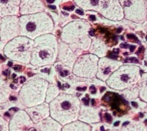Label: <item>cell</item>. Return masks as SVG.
I'll list each match as a JSON object with an SVG mask.
<instances>
[{"label":"cell","mask_w":147,"mask_h":131,"mask_svg":"<svg viewBox=\"0 0 147 131\" xmlns=\"http://www.w3.org/2000/svg\"><path fill=\"white\" fill-rule=\"evenodd\" d=\"M91 25L85 20H74L63 27L61 40L80 56L88 52L91 44L90 32Z\"/></svg>","instance_id":"1"},{"label":"cell","mask_w":147,"mask_h":131,"mask_svg":"<svg viewBox=\"0 0 147 131\" xmlns=\"http://www.w3.org/2000/svg\"><path fill=\"white\" fill-rule=\"evenodd\" d=\"M49 105L51 117L63 126L78 120L81 101L75 94L61 92Z\"/></svg>","instance_id":"2"},{"label":"cell","mask_w":147,"mask_h":131,"mask_svg":"<svg viewBox=\"0 0 147 131\" xmlns=\"http://www.w3.org/2000/svg\"><path fill=\"white\" fill-rule=\"evenodd\" d=\"M58 55V40L53 33L40 35L34 40L30 65L38 68L55 64Z\"/></svg>","instance_id":"3"},{"label":"cell","mask_w":147,"mask_h":131,"mask_svg":"<svg viewBox=\"0 0 147 131\" xmlns=\"http://www.w3.org/2000/svg\"><path fill=\"white\" fill-rule=\"evenodd\" d=\"M20 35L35 40L46 34L53 33L55 22L47 12L19 16Z\"/></svg>","instance_id":"4"},{"label":"cell","mask_w":147,"mask_h":131,"mask_svg":"<svg viewBox=\"0 0 147 131\" xmlns=\"http://www.w3.org/2000/svg\"><path fill=\"white\" fill-rule=\"evenodd\" d=\"M49 84L47 80L39 75L31 77L24 82L19 89L17 102L24 108L44 103Z\"/></svg>","instance_id":"5"},{"label":"cell","mask_w":147,"mask_h":131,"mask_svg":"<svg viewBox=\"0 0 147 131\" xmlns=\"http://www.w3.org/2000/svg\"><path fill=\"white\" fill-rule=\"evenodd\" d=\"M84 11H94L113 22L124 19V12L119 0H73Z\"/></svg>","instance_id":"6"},{"label":"cell","mask_w":147,"mask_h":131,"mask_svg":"<svg viewBox=\"0 0 147 131\" xmlns=\"http://www.w3.org/2000/svg\"><path fill=\"white\" fill-rule=\"evenodd\" d=\"M141 74V69L139 66L132 63L122 64L108 77L105 84L115 91H124L137 86Z\"/></svg>","instance_id":"7"},{"label":"cell","mask_w":147,"mask_h":131,"mask_svg":"<svg viewBox=\"0 0 147 131\" xmlns=\"http://www.w3.org/2000/svg\"><path fill=\"white\" fill-rule=\"evenodd\" d=\"M34 40L19 35L5 44L3 55L11 61L29 65Z\"/></svg>","instance_id":"8"},{"label":"cell","mask_w":147,"mask_h":131,"mask_svg":"<svg viewBox=\"0 0 147 131\" xmlns=\"http://www.w3.org/2000/svg\"><path fill=\"white\" fill-rule=\"evenodd\" d=\"M99 58L91 53H85L78 56L72 69V73L77 77L94 79L96 77Z\"/></svg>","instance_id":"9"},{"label":"cell","mask_w":147,"mask_h":131,"mask_svg":"<svg viewBox=\"0 0 147 131\" xmlns=\"http://www.w3.org/2000/svg\"><path fill=\"white\" fill-rule=\"evenodd\" d=\"M124 12V19L133 23L144 24L147 22L146 0H119Z\"/></svg>","instance_id":"10"},{"label":"cell","mask_w":147,"mask_h":131,"mask_svg":"<svg viewBox=\"0 0 147 131\" xmlns=\"http://www.w3.org/2000/svg\"><path fill=\"white\" fill-rule=\"evenodd\" d=\"M20 35L19 16H10L1 19L0 23V41L7 44L17 36Z\"/></svg>","instance_id":"11"},{"label":"cell","mask_w":147,"mask_h":131,"mask_svg":"<svg viewBox=\"0 0 147 131\" xmlns=\"http://www.w3.org/2000/svg\"><path fill=\"white\" fill-rule=\"evenodd\" d=\"M122 64L123 63L118 60L109 58L107 57H101L98 62V69L96 77L99 80L105 82L108 77L116 69H119Z\"/></svg>","instance_id":"12"},{"label":"cell","mask_w":147,"mask_h":131,"mask_svg":"<svg viewBox=\"0 0 147 131\" xmlns=\"http://www.w3.org/2000/svg\"><path fill=\"white\" fill-rule=\"evenodd\" d=\"M81 101V100H80ZM102 108L94 105L86 104L85 102L81 101L80 111L79 113L78 120L89 124H96L102 122L101 118Z\"/></svg>","instance_id":"13"},{"label":"cell","mask_w":147,"mask_h":131,"mask_svg":"<svg viewBox=\"0 0 147 131\" xmlns=\"http://www.w3.org/2000/svg\"><path fill=\"white\" fill-rule=\"evenodd\" d=\"M35 123L31 120L24 109L18 110L14 113L9 121L10 131H24Z\"/></svg>","instance_id":"14"},{"label":"cell","mask_w":147,"mask_h":131,"mask_svg":"<svg viewBox=\"0 0 147 131\" xmlns=\"http://www.w3.org/2000/svg\"><path fill=\"white\" fill-rule=\"evenodd\" d=\"M78 56L74 54L69 46L62 41H58V55L57 61L63 66L72 71L74 63Z\"/></svg>","instance_id":"15"},{"label":"cell","mask_w":147,"mask_h":131,"mask_svg":"<svg viewBox=\"0 0 147 131\" xmlns=\"http://www.w3.org/2000/svg\"><path fill=\"white\" fill-rule=\"evenodd\" d=\"M19 7L21 16L47 12V7L43 0H21Z\"/></svg>","instance_id":"16"},{"label":"cell","mask_w":147,"mask_h":131,"mask_svg":"<svg viewBox=\"0 0 147 131\" xmlns=\"http://www.w3.org/2000/svg\"><path fill=\"white\" fill-rule=\"evenodd\" d=\"M24 111L27 113L31 120L35 124L40 122L42 120H45L46 118L50 116L49 105V103L46 102L38 105L24 108Z\"/></svg>","instance_id":"17"},{"label":"cell","mask_w":147,"mask_h":131,"mask_svg":"<svg viewBox=\"0 0 147 131\" xmlns=\"http://www.w3.org/2000/svg\"><path fill=\"white\" fill-rule=\"evenodd\" d=\"M21 0H0V18L18 16Z\"/></svg>","instance_id":"18"},{"label":"cell","mask_w":147,"mask_h":131,"mask_svg":"<svg viewBox=\"0 0 147 131\" xmlns=\"http://www.w3.org/2000/svg\"><path fill=\"white\" fill-rule=\"evenodd\" d=\"M12 88L7 81L0 77V110L8 108L11 101Z\"/></svg>","instance_id":"19"},{"label":"cell","mask_w":147,"mask_h":131,"mask_svg":"<svg viewBox=\"0 0 147 131\" xmlns=\"http://www.w3.org/2000/svg\"><path fill=\"white\" fill-rule=\"evenodd\" d=\"M108 50L109 48L107 44L102 38L98 37L91 38V44L89 49L90 53L95 55L99 58H101L106 57Z\"/></svg>","instance_id":"20"},{"label":"cell","mask_w":147,"mask_h":131,"mask_svg":"<svg viewBox=\"0 0 147 131\" xmlns=\"http://www.w3.org/2000/svg\"><path fill=\"white\" fill-rule=\"evenodd\" d=\"M35 124L40 131H61L63 127L62 124L51 116L46 118L45 120Z\"/></svg>","instance_id":"21"},{"label":"cell","mask_w":147,"mask_h":131,"mask_svg":"<svg viewBox=\"0 0 147 131\" xmlns=\"http://www.w3.org/2000/svg\"><path fill=\"white\" fill-rule=\"evenodd\" d=\"M116 131H146V124L139 120H132L130 122H125L119 126Z\"/></svg>","instance_id":"22"},{"label":"cell","mask_w":147,"mask_h":131,"mask_svg":"<svg viewBox=\"0 0 147 131\" xmlns=\"http://www.w3.org/2000/svg\"><path fill=\"white\" fill-rule=\"evenodd\" d=\"M61 131H92V127L90 124L77 120L63 125Z\"/></svg>","instance_id":"23"},{"label":"cell","mask_w":147,"mask_h":131,"mask_svg":"<svg viewBox=\"0 0 147 131\" xmlns=\"http://www.w3.org/2000/svg\"><path fill=\"white\" fill-rule=\"evenodd\" d=\"M139 91V98L147 103V72L141 74V77L137 84Z\"/></svg>","instance_id":"24"},{"label":"cell","mask_w":147,"mask_h":131,"mask_svg":"<svg viewBox=\"0 0 147 131\" xmlns=\"http://www.w3.org/2000/svg\"><path fill=\"white\" fill-rule=\"evenodd\" d=\"M62 91L60 89V88L57 86V85L55 84V82H49L48 88H47L45 102L47 103H50Z\"/></svg>","instance_id":"25"},{"label":"cell","mask_w":147,"mask_h":131,"mask_svg":"<svg viewBox=\"0 0 147 131\" xmlns=\"http://www.w3.org/2000/svg\"><path fill=\"white\" fill-rule=\"evenodd\" d=\"M121 94L122 97L127 101H132L139 98V91L137 86L132 88H129L121 91Z\"/></svg>","instance_id":"26"},{"label":"cell","mask_w":147,"mask_h":131,"mask_svg":"<svg viewBox=\"0 0 147 131\" xmlns=\"http://www.w3.org/2000/svg\"><path fill=\"white\" fill-rule=\"evenodd\" d=\"M0 131H10L9 121L1 115H0Z\"/></svg>","instance_id":"27"},{"label":"cell","mask_w":147,"mask_h":131,"mask_svg":"<svg viewBox=\"0 0 147 131\" xmlns=\"http://www.w3.org/2000/svg\"><path fill=\"white\" fill-rule=\"evenodd\" d=\"M143 66L147 69V47L144 49V59H143Z\"/></svg>","instance_id":"28"},{"label":"cell","mask_w":147,"mask_h":131,"mask_svg":"<svg viewBox=\"0 0 147 131\" xmlns=\"http://www.w3.org/2000/svg\"><path fill=\"white\" fill-rule=\"evenodd\" d=\"M24 131H40V130L38 129V128H37L36 124H33L32 126H31L30 128H29L28 129H27L26 130H24Z\"/></svg>","instance_id":"29"},{"label":"cell","mask_w":147,"mask_h":131,"mask_svg":"<svg viewBox=\"0 0 147 131\" xmlns=\"http://www.w3.org/2000/svg\"><path fill=\"white\" fill-rule=\"evenodd\" d=\"M2 73H3V64L0 61V77L2 76Z\"/></svg>","instance_id":"30"},{"label":"cell","mask_w":147,"mask_h":131,"mask_svg":"<svg viewBox=\"0 0 147 131\" xmlns=\"http://www.w3.org/2000/svg\"><path fill=\"white\" fill-rule=\"evenodd\" d=\"M144 30H145V32L147 33V22H146V23H144ZM146 42H147V35H146Z\"/></svg>","instance_id":"31"},{"label":"cell","mask_w":147,"mask_h":131,"mask_svg":"<svg viewBox=\"0 0 147 131\" xmlns=\"http://www.w3.org/2000/svg\"><path fill=\"white\" fill-rule=\"evenodd\" d=\"M144 112L146 113H147V105H146V107L145 110H144Z\"/></svg>","instance_id":"32"},{"label":"cell","mask_w":147,"mask_h":131,"mask_svg":"<svg viewBox=\"0 0 147 131\" xmlns=\"http://www.w3.org/2000/svg\"><path fill=\"white\" fill-rule=\"evenodd\" d=\"M0 23H1V18H0ZM0 43H1V41H0Z\"/></svg>","instance_id":"33"},{"label":"cell","mask_w":147,"mask_h":131,"mask_svg":"<svg viewBox=\"0 0 147 131\" xmlns=\"http://www.w3.org/2000/svg\"><path fill=\"white\" fill-rule=\"evenodd\" d=\"M112 131H116V130H113Z\"/></svg>","instance_id":"34"},{"label":"cell","mask_w":147,"mask_h":131,"mask_svg":"<svg viewBox=\"0 0 147 131\" xmlns=\"http://www.w3.org/2000/svg\"><path fill=\"white\" fill-rule=\"evenodd\" d=\"M146 6H147V0H146Z\"/></svg>","instance_id":"35"},{"label":"cell","mask_w":147,"mask_h":131,"mask_svg":"<svg viewBox=\"0 0 147 131\" xmlns=\"http://www.w3.org/2000/svg\"><path fill=\"white\" fill-rule=\"evenodd\" d=\"M146 126H147V124H146ZM146 131H147V130H146Z\"/></svg>","instance_id":"36"}]
</instances>
